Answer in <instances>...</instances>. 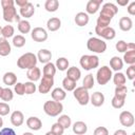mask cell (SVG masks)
Listing matches in <instances>:
<instances>
[{"label":"cell","instance_id":"cell-1","mask_svg":"<svg viewBox=\"0 0 135 135\" xmlns=\"http://www.w3.org/2000/svg\"><path fill=\"white\" fill-rule=\"evenodd\" d=\"M37 56L34 53L27 52L23 55H21L17 60V65L21 70H30L37 64Z\"/></svg>","mask_w":135,"mask_h":135},{"label":"cell","instance_id":"cell-2","mask_svg":"<svg viewBox=\"0 0 135 135\" xmlns=\"http://www.w3.org/2000/svg\"><path fill=\"white\" fill-rule=\"evenodd\" d=\"M43 111L46 115L51 117L59 116L63 111V104L59 101L55 100H47L43 104Z\"/></svg>","mask_w":135,"mask_h":135},{"label":"cell","instance_id":"cell-3","mask_svg":"<svg viewBox=\"0 0 135 135\" xmlns=\"http://www.w3.org/2000/svg\"><path fill=\"white\" fill-rule=\"evenodd\" d=\"M86 47L89 51H91L93 53L102 54L107 50V43L100 38L91 37V38H89V40L86 42Z\"/></svg>","mask_w":135,"mask_h":135},{"label":"cell","instance_id":"cell-4","mask_svg":"<svg viewBox=\"0 0 135 135\" xmlns=\"http://www.w3.org/2000/svg\"><path fill=\"white\" fill-rule=\"evenodd\" d=\"M79 63L81 68L85 71H90L93 69L98 68L99 65V58L96 55H82L80 57Z\"/></svg>","mask_w":135,"mask_h":135},{"label":"cell","instance_id":"cell-5","mask_svg":"<svg viewBox=\"0 0 135 135\" xmlns=\"http://www.w3.org/2000/svg\"><path fill=\"white\" fill-rule=\"evenodd\" d=\"M112 76H113V74H112V70L110 69V66L103 65L98 69V71L96 73V80H97L98 84L104 85L112 79Z\"/></svg>","mask_w":135,"mask_h":135},{"label":"cell","instance_id":"cell-6","mask_svg":"<svg viewBox=\"0 0 135 135\" xmlns=\"http://www.w3.org/2000/svg\"><path fill=\"white\" fill-rule=\"evenodd\" d=\"M73 95L75 97V99L78 101V103L80 105H86L90 102V94L89 91L86 89H84L83 86H78L73 91Z\"/></svg>","mask_w":135,"mask_h":135},{"label":"cell","instance_id":"cell-7","mask_svg":"<svg viewBox=\"0 0 135 135\" xmlns=\"http://www.w3.org/2000/svg\"><path fill=\"white\" fill-rule=\"evenodd\" d=\"M95 33L99 37H101L102 39H105V40H112L116 36L115 30L113 27H111V26H105V27L95 26Z\"/></svg>","mask_w":135,"mask_h":135},{"label":"cell","instance_id":"cell-8","mask_svg":"<svg viewBox=\"0 0 135 135\" xmlns=\"http://www.w3.org/2000/svg\"><path fill=\"white\" fill-rule=\"evenodd\" d=\"M31 37L35 42H44L47 39L49 35L45 28L38 26L34 27V30L31 31Z\"/></svg>","mask_w":135,"mask_h":135},{"label":"cell","instance_id":"cell-9","mask_svg":"<svg viewBox=\"0 0 135 135\" xmlns=\"http://www.w3.org/2000/svg\"><path fill=\"white\" fill-rule=\"evenodd\" d=\"M53 85H54V77L42 76V79L40 80V84L38 86V91L41 94H47L53 88Z\"/></svg>","mask_w":135,"mask_h":135},{"label":"cell","instance_id":"cell-10","mask_svg":"<svg viewBox=\"0 0 135 135\" xmlns=\"http://www.w3.org/2000/svg\"><path fill=\"white\" fill-rule=\"evenodd\" d=\"M118 13V7L117 5H115L114 3L112 2H107L102 5L101 7V12L99 15H102V16H105L108 18H113L116 14Z\"/></svg>","mask_w":135,"mask_h":135},{"label":"cell","instance_id":"cell-11","mask_svg":"<svg viewBox=\"0 0 135 135\" xmlns=\"http://www.w3.org/2000/svg\"><path fill=\"white\" fill-rule=\"evenodd\" d=\"M3 19L6 22H9V23L14 22V21H17V22L21 21L20 16L17 14V11H16L15 6H11V7H7V8L3 9Z\"/></svg>","mask_w":135,"mask_h":135},{"label":"cell","instance_id":"cell-12","mask_svg":"<svg viewBox=\"0 0 135 135\" xmlns=\"http://www.w3.org/2000/svg\"><path fill=\"white\" fill-rule=\"evenodd\" d=\"M119 122L121 123V126L130 128L133 127L135 119H134V115L130 112V111H122L119 114Z\"/></svg>","mask_w":135,"mask_h":135},{"label":"cell","instance_id":"cell-13","mask_svg":"<svg viewBox=\"0 0 135 135\" xmlns=\"http://www.w3.org/2000/svg\"><path fill=\"white\" fill-rule=\"evenodd\" d=\"M26 126L32 131H39L42 128V121L36 116H31L26 119Z\"/></svg>","mask_w":135,"mask_h":135},{"label":"cell","instance_id":"cell-14","mask_svg":"<svg viewBox=\"0 0 135 135\" xmlns=\"http://www.w3.org/2000/svg\"><path fill=\"white\" fill-rule=\"evenodd\" d=\"M34 14H35V6H34L31 2H27L24 6L20 7V15H21V17H23L25 20H26L27 18L33 17Z\"/></svg>","mask_w":135,"mask_h":135},{"label":"cell","instance_id":"cell-15","mask_svg":"<svg viewBox=\"0 0 135 135\" xmlns=\"http://www.w3.org/2000/svg\"><path fill=\"white\" fill-rule=\"evenodd\" d=\"M11 122L14 127H20L24 122V115L21 111H14L11 115Z\"/></svg>","mask_w":135,"mask_h":135},{"label":"cell","instance_id":"cell-16","mask_svg":"<svg viewBox=\"0 0 135 135\" xmlns=\"http://www.w3.org/2000/svg\"><path fill=\"white\" fill-rule=\"evenodd\" d=\"M102 4V0H90L88 3H86V7H85V13L89 15H93V14H96L97 11L99 9L100 5Z\"/></svg>","mask_w":135,"mask_h":135},{"label":"cell","instance_id":"cell-17","mask_svg":"<svg viewBox=\"0 0 135 135\" xmlns=\"http://www.w3.org/2000/svg\"><path fill=\"white\" fill-rule=\"evenodd\" d=\"M51 59H52V53H51V51H49L46 49L39 50V52L37 54V60L38 61H40L41 63L45 64V63L51 62Z\"/></svg>","mask_w":135,"mask_h":135},{"label":"cell","instance_id":"cell-18","mask_svg":"<svg viewBox=\"0 0 135 135\" xmlns=\"http://www.w3.org/2000/svg\"><path fill=\"white\" fill-rule=\"evenodd\" d=\"M104 95L101 93V92H95V93H93L92 94V96L90 97V102L94 105V107H96V108H98V107H101L103 103H104Z\"/></svg>","mask_w":135,"mask_h":135},{"label":"cell","instance_id":"cell-19","mask_svg":"<svg viewBox=\"0 0 135 135\" xmlns=\"http://www.w3.org/2000/svg\"><path fill=\"white\" fill-rule=\"evenodd\" d=\"M72 130L76 135H84L88 132V126L85 122L79 120V121H76L73 123Z\"/></svg>","mask_w":135,"mask_h":135},{"label":"cell","instance_id":"cell-20","mask_svg":"<svg viewBox=\"0 0 135 135\" xmlns=\"http://www.w3.org/2000/svg\"><path fill=\"white\" fill-rule=\"evenodd\" d=\"M26 77L30 81L32 82H35V81H38L41 77V71L38 66H34L30 70H27L26 72Z\"/></svg>","mask_w":135,"mask_h":135},{"label":"cell","instance_id":"cell-21","mask_svg":"<svg viewBox=\"0 0 135 135\" xmlns=\"http://www.w3.org/2000/svg\"><path fill=\"white\" fill-rule=\"evenodd\" d=\"M11 51H12V47H11L8 40L1 37L0 38V56L2 57L8 56L11 54Z\"/></svg>","mask_w":135,"mask_h":135},{"label":"cell","instance_id":"cell-22","mask_svg":"<svg viewBox=\"0 0 135 135\" xmlns=\"http://www.w3.org/2000/svg\"><path fill=\"white\" fill-rule=\"evenodd\" d=\"M75 23L78 25V26H85L88 23H89V20H90V17L86 13L84 12H79L76 14L75 16Z\"/></svg>","mask_w":135,"mask_h":135},{"label":"cell","instance_id":"cell-23","mask_svg":"<svg viewBox=\"0 0 135 135\" xmlns=\"http://www.w3.org/2000/svg\"><path fill=\"white\" fill-rule=\"evenodd\" d=\"M61 26V20L57 17H52L46 22V28L51 32H56Z\"/></svg>","mask_w":135,"mask_h":135},{"label":"cell","instance_id":"cell-24","mask_svg":"<svg viewBox=\"0 0 135 135\" xmlns=\"http://www.w3.org/2000/svg\"><path fill=\"white\" fill-rule=\"evenodd\" d=\"M119 28L123 32H129L133 27V21L130 17H121L119 19Z\"/></svg>","mask_w":135,"mask_h":135},{"label":"cell","instance_id":"cell-25","mask_svg":"<svg viewBox=\"0 0 135 135\" xmlns=\"http://www.w3.org/2000/svg\"><path fill=\"white\" fill-rule=\"evenodd\" d=\"M51 96H52L53 100L61 102L62 100L65 99L66 93H65V91H64L63 89H61V88H55V89L51 92Z\"/></svg>","mask_w":135,"mask_h":135},{"label":"cell","instance_id":"cell-26","mask_svg":"<svg viewBox=\"0 0 135 135\" xmlns=\"http://www.w3.org/2000/svg\"><path fill=\"white\" fill-rule=\"evenodd\" d=\"M110 69L115 71V72H119L122 68H123V61L120 57L118 56H114L110 59Z\"/></svg>","mask_w":135,"mask_h":135},{"label":"cell","instance_id":"cell-27","mask_svg":"<svg viewBox=\"0 0 135 135\" xmlns=\"http://www.w3.org/2000/svg\"><path fill=\"white\" fill-rule=\"evenodd\" d=\"M3 83L6 84L7 86L9 85H15L17 83V76L14 72H6L4 75H3Z\"/></svg>","mask_w":135,"mask_h":135},{"label":"cell","instance_id":"cell-28","mask_svg":"<svg viewBox=\"0 0 135 135\" xmlns=\"http://www.w3.org/2000/svg\"><path fill=\"white\" fill-rule=\"evenodd\" d=\"M122 61L130 65L135 64V49H128V51H126L123 53Z\"/></svg>","mask_w":135,"mask_h":135},{"label":"cell","instance_id":"cell-29","mask_svg":"<svg viewBox=\"0 0 135 135\" xmlns=\"http://www.w3.org/2000/svg\"><path fill=\"white\" fill-rule=\"evenodd\" d=\"M80 76H81V72L78 68L76 66H71L66 70V77L74 80V81H77L80 79Z\"/></svg>","mask_w":135,"mask_h":135},{"label":"cell","instance_id":"cell-30","mask_svg":"<svg viewBox=\"0 0 135 135\" xmlns=\"http://www.w3.org/2000/svg\"><path fill=\"white\" fill-rule=\"evenodd\" d=\"M112 78H113V82H114V84L116 86H121V85H124L126 84L127 78H126L124 74L121 73V72H116L112 76Z\"/></svg>","mask_w":135,"mask_h":135},{"label":"cell","instance_id":"cell-31","mask_svg":"<svg viewBox=\"0 0 135 135\" xmlns=\"http://www.w3.org/2000/svg\"><path fill=\"white\" fill-rule=\"evenodd\" d=\"M62 88L65 92H72L74 91L77 86H76V81L68 78V77H64L63 80H62Z\"/></svg>","mask_w":135,"mask_h":135},{"label":"cell","instance_id":"cell-32","mask_svg":"<svg viewBox=\"0 0 135 135\" xmlns=\"http://www.w3.org/2000/svg\"><path fill=\"white\" fill-rule=\"evenodd\" d=\"M56 66L54 63L49 62L45 63L43 66V76H47V77H54L56 74Z\"/></svg>","mask_w":135,"mask_h":135},{"label":"cell","instance_id":"cell-33","mask_svg":"<svg viewBox=\"0 0 135 135\" xmlns=\"http://www.w3.org/2000/svg\"><path fill=\"white\" fill-rule=\"evenodd\" d=\"M69 64H70V62H69V60H68L65 57H60V58H58V59L56 60L55 66H56V69H58L59 71L63 72V71H66V70L69 69Z\"/></svg>","mask_w":135,"mask_h":135},{"label":"cell","instance_id":"cell-34","mask_svg":"<svg viewBox=\"0 0 135 135\" xmlns=\"http://www.w3.org/2000/svg\"><path fill=\"white\" fill-rule=\"evenodd\" d=\"M59 7V1L58 0H46L44 3V8L45 11L50 13H54L58 9Z\"/></svg>","mask_w":135,"mask_h":135},{"label":"cell","instance_id":"cell-35","mask_svg":"<svg viewBox=\"0 0 135 135\" xmlns=\"http://www.w3.org/2000/svg\"><path fill=\"white\" fill-rule=\"evenodd\" d=\"M18 31L21 33V34H27L31 32V23L23 19L21 20L20 22H18Z\"/></svg>","mask_w":135,"mask_h":135},{"label":"cell","instance_id":"cell-36","mask_svg":"<svg viewBox=\"0 0 135 135\" xmlns=\"http://www.w3.org/2000/svg\"><path fill=\"white\" fill-rule=\"evenodd\" d=\"M14 34H15V28L13 25H5L1 30V36L5 39L14 37Z\"/></svg>","mask_w":135,"mask_h":135},{"label":"cell","instance_id":"cell-37","mask_svg":"<svg viewBox=\"0 0 135 135\" xmlns=\"http://www.w3.org/2000/svg\"><path fill=\"white\" fill-rule=\"evenodd\" d=\"M57 122H58V123H60V124L63 127V129H64V130H65V129H69V128L71 127V124H72L71 117H70L69 115H65V114L60 115V116H59V118H58V120H57Z\"/></svg>","mask_w":135,"mask_h":135},{"label":"cell","instance_id":"cell-38","mask_svg":"<svg viewBox=\"0 0 135 135\" xmlns=\"http://www.w3.org/2000/svg\"><path fill=\"white\" fill-rule=\"evenodd\" d=\"M94 83H95V79H94L93 75H92V74H88V75L84 77L83 81H82V86L89 91L90 89H93Z\"/></svg>","mask_w":135,"mask_h":135},{"label":"cell","instance_id":"cell-39","mask_svg":"<svg viewBox=\"0 0 135 135\" xmlns=\"http://www.w3.org/2000/svg\"><path fill=\"white\" fill-rule=\"evenodd\" d=\"M13 45L16 46V47H22L24 46L26 40H25V37L22 36V35H16L13 37Z\"/></svg>","mask_w":135,"mask_h":135},{"label":"cell","instance_id":"cell-40","mask_svg":"<svg viewBox=\"0 0 135 135\" xmlns=\"http://www.w3.org/2000/svg\"><path fill=\"white\" fill-rule=\"evenodd\" d=\"M0 98L3 101H11L14 98V93H13V91L9 88H3Z\"/></svg>","mask_w":135,"mask_h":135},{"label":"cell","instance_id":"cell-41","mask_svg":"<svg viewBox=\"0 0 135 135\" xmlns=\"http://www.w3.org/2000/svg\"><path fill=\"white\" fill-rule=\"evenodd\" d=\"M112 19L111 18H108L105 16H102V15H99V17L97 18V25L96 26H99V27H105V26H110V23H111Z\"/></svg>","mask_w":135,"mask_h":135},{"label":"cell","instance_id":"cell-42","mask_svg":"<svg viewBox=\"0 0 135 135\" xmlns=\"http://www.w3.org/2000/svg\"><path fill=\"white\" fill-rule=\"evenodd\" d=\"M124 102H126V98H121V97H117V96H113V98L111 100L112 107L115 109H121L124 105Z\"/></svg>","mask_w":135,"mask_h":135},{"label":"cell","instance_id":"cell-43","mask_svg":"<svg viewBox=\"0 0 135 135\" xmlns=\"http://www.w3.org/2000/svg\"><path fill=\"white\" fill-rule=\"evenodd\" d=\"M23 84H24V94H26V95H32L37 90L36 84L34 82H32V81H27V82H25Z\"/></svg>","mask_w":135,"mask_h":135},{"label":"cell","instance_id":"cell-44","mask_svg":"<svg viewBox=\"0 0 135 135\" xmlns=\"http://www.w3.org/2000/svg\"><path fill=\"white\" fill-rule=\"evenodd\" d=\"M127 93H128V88H127L126 85L116 86V88H115V93H114V96L121 97V98H126V97H127Z\"/></svg>","mask_w":135,"mask_h":135},{"label":"cell","instance_id":"cell-45","mask_svg":"<svg viewBox=\"0 0 135 135\" xmlns=\"http://www.w3.org/2000/svg\"><path fill=\"white\" fill-rule=\"evenodd\" d=\"M51 132H53L55 135H62L64 133V129L60 123L55 122L51 128Z\"/></svg>","mask_w":135,"mask_h":135},{"label":"cell","instance_id":"cell-46","mask_svg":"<svg viewBox=\"0 0 135 135\" xmlns=\"http://www.w3.org/2000/svg\"><path fill=\"white\" fill-rule=\"evenodd\" d=\"M115 47L119 53H124L126 51H128V43L124 40H119L118 42H116Z\"/></svg>","mask_w":135,"mask_h":135},{"label":"cell","instance_id":"cell-47","mask_svg":"<svg viewBox=\"0 0 135 135\" xmlns=\"http://www.w3.org/2000/svg\"><path fill=\"white\" fill-rule=\"evenodd\" d=\"M11 111L9 104L6 102H0V116H6Z\"/></svg>","mask_w":135,"mask_h":135},{"label":"cell","instance_id":"cell-48","mask_svg":"<svg viewBox=\"0 0 135 135\" xmlns=\"http://www.w3.org/2000/svg\"><path fill=\"white\" fill-rule=\"evenodd\" d=\"M14 86H15L14 88V91H15V93L17 95H19V96L24 95V84L22 82H17Z\"/></svg>","mask_w":135,"mask_h":135},{"label":"cell","instance_id":"cell-49","mask_svg":"<svg viewBox=\"0 0 135 135\" xmlns=\"http://www.w3.org/2000/svg\"><path fill=\"white\" fill-rule=\"evenodd\" d=\"M126 78H128L130 80H134V78H135V64H132L127 69V77Z\"/></svg>","mask_w":135,"mask_h":135},{"label":"cell","instance_id":"cell-50","mask_svg":"<svg viewBox=\"0 0 135 135\" xmlns=\"http://www.w3.org/2000/svg\"><path fill=\"white\" fill-rule=\"evenodd\" d=\"M93 135H109V130L105 127H97L94 130Z\"/></svg>","mask_w":135,"mask_h":135},{"label":"cell","instance_id":"cell-51","mask_svg":"<svg viewBox=\"0 0 135 135\" xmlns=\"http://www.w3.org/2000/svg\"><path fill=\"white\" fill-rule=\"evenodd\" d=\"M0 135H16V132L12 128H2L0 130Z\"/></svg>","mask_w":135,"mask_h":135},{"label":"cell","instance_id":"cell-52","mask_svg":"<svg viewBox=\"0 0 135 135\" xmlns=\"http://www.w3.org/2000/svg\"><path fill=\"white\" fill-rule=\"evenodd\" d=\"M1 6L2 8H7V7H11V6H14L15 4V1L14 0H1Z\"/></svg>","mask_w":135,"mask_h":135},{"label":"cell","instance_id":"cell-53","mask_svg":"<svg viewBox=\"0 0 135 135\" xmlns=\"http://www.w3.org/2000/svg\"><path fill=\"white\" fill-rule=\"evenodd\" d=\"M127 11H128V13H129L131 16H134V15H135V1H132V2L128 5Z\"/></svg>","mask_w":135,"mask_h":135},{"label":"cell","instance_id":"cell-54","mask_svg":"<svg viewBox=\"0 0 135 135\" xmlns=\"http://www.w3.org/2000/svg\"><path fill=\"white\" fill-rule=\"evenodd\" d=\"M27 2H28L27 0H16V1H15V3H16V4H17L19 7H22V6H24V5H25Z\"/></svg>","mask_w":135,"mask_h":135},{"label":"cell","instance_id":"cell-55","mask_svg":"<svg viewBox=\"0 0 135 135\" xmlns=\"http://www.w3.org/2000/svg\"><path fill=\"white\" fill-rule=\"evenodd\" d=\"M113 135H128V134H127V132H126L124 130L119 129V130H116V131L114 132V134H113Z\"/></svg>","mask_w":135,"mask_h":135},{"label":"cell","instance_id":"cell-56","mask_svg":"<svg viewBox=\"0 0 135 135\" xmlns=\"http://www.w3.org/2000/svg\"><path fill=\"white\" fill-rule=\"evenodd\" d=\"M117 3H118V5L124 6V5H128V4H129V0H124V1H120V0H117Z\"/></svg>","mask_w":135,"mask_h":135},{"label":"cell","instance_id":"cell-57","mask_svg":"<svg viewBox=\"0 0 135 135\" xmlns=\"http://www.w3.org/2000/svg\"><path fill=\"white\" fill-rule=\"evenodd\" d=\"M2 126H3V119H2V118H1V116H0V130H1Z\"/></svg>","mask_w":135,"mask_h":135},{"label":"cell","instance_id":"cell-58","mask_svg":"<svg viewBox=\"0 0 135 135\" xmlns=\"http://www.w3.org/2000/svg\"><path fill=\"white\" fill-rule=\"evenodd\" d=\"M22 135H34V134H33L32 132H24Z\"/></svg>","mask_w":135,"mask_h":135},{"label":"cell","instance_id":"cell-59","mask_svg":"<svg viewBox=\"0 0 135 135\" xmlns=\"http://www.w3.org/2000/svg\"><path fill=\"white\" fill-rule=\"evenodd\" d=\"M45 135H55V134H54L53 132H51V131H49V132H46V133H45Z\"/></svg>","mask_w":135,"mask_h":135},{"label":"cell","instance_id":"cell-60","mask_svg":"<svg viewBox=\"0 0 135 135\" xmlns=\"http://www.w3.org/2000/svg\"><path fill=\"white\" fill-rule=\"evenodd\" d=\"M2 90H3V88H1V86H0V97H1V93H2Z\"/></svg>","mask_w":135,"mask_h":135},{"label":"cell","instance_id":"cell-61","mask_svg":"<svg viewBox=\"0 0 135 135\" xmlns=\"http://www.w3.org/2000/svg\"><path fill=\"white\" fill-rule=\"evenodd\" d=\"M1 30H2V27L0 26V36H1Z\"/></svg>","mask_w":135,"mask_h":135}]
</instances>
